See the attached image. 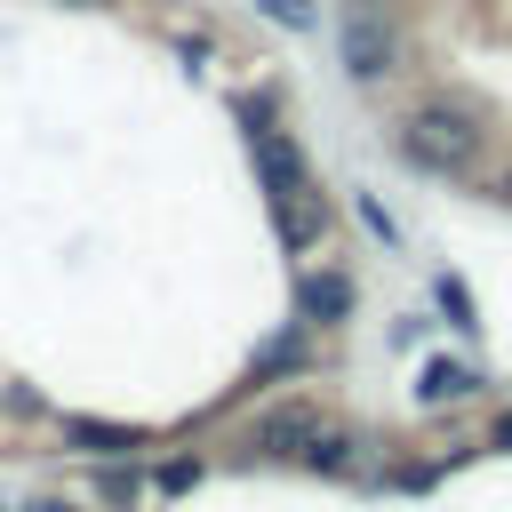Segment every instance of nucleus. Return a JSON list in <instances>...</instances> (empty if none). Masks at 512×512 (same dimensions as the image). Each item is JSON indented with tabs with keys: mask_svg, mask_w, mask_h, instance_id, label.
Masks as SVG:
<instances>
[{
	"mask_svg": "<svg viewBox=\"0 0 512 512\" xmlns=\"http://www.w3.org/2000/svg\"><path fill=\"white\" fill-rule=\"evenodd\" d=\"M480 144H488V128H480V112L456 104V96H424V104H408V112L392 120V152H400L416 176H472Z\"/></svg>",
	"mask_w": 512,
	"mask_h": 512,
	"instance_id": "obj_1",
	"label": "nucleus"
},
{
	"mask_svg": "<svg viewBox=\"0 0 512 512\" xmlns=\"http://www.w3.org/2000/svg\"><path fill=\"white\" fill-rule=\"evenodd\" d=\"M336 56H344V80L376 88V80H392V72H400L408 40H400L392 8H344V24H336Z\"/></svg>",
	"mask_w": 512,
	"mask_h": 512,
	"instance_id": "obj_2",
	"label": "nucleus"
},
{
	"mask_svg": "<svg viewBox=\"0 0 512 512\" xmlns=\"http://www.w3.org/2000/svg\"><path fill=\"white\" fill-rule=\"evenodd\" d=\"M272 224H280V248H288V256H304V248H320V240H328L336 208H328V192H320L312 176H296L288 192H272Z\"/></svg>",
	"mask_w": 512,
	"mask_h": 512,
	"instance_id": "obj_3",
	"label": "nucleus"
},
{
	"mask_svg": "<svg viewBox=\"0 0 512 512\" xmlns=\"http://www.w3.org/2000/svg\"><path fill=\"white\" fill-rule=\"evenodd\" d=\"M320 432H328V416H320L312 400H288V408H272V416L256 424V448H264V456H312Z\"/></svg>",
	"mask_w": 512,
	"mask_h": 512,
	"instance_id": "obj_4",
	"label": "nucleus"
},
{
	"mask_svg": "<svg viewBox=\"0 0 512 512\" xmlns=\"http://www.w3.org/2000/svg\"><path fill=\"white\" fill-rule=\"evenodd\" d=\"M296 312H304L312 328L352 320V272H296Z\"/></svg>",
	"mask_w": 512,
	"mask_h": 512,
	"instance_id": "obj_5",
	"label": "nucleus"
},
{
	"mask_svg": "<svg viewBox=\"0 0 512 512\" xmlns=\"http://www.w3.org/2000/svg\"><path fill=\"white\" fill-rule=\"evenodd\" d=\"M248 144H256V168H264V192H288V184L304 176V152H296V144H288L280 128H264V120H256V128H248Z\"/></svg>",
	"mask_w": 512,
	"mask_h": 512,
	"instance_id": "obj_6",
	"label": "nucleus"
},
{
	"mask_svg": "<svg viewBox=\"0 0 512 512\" xmlns=\"http://www.w3.org/2000/svg\"><path fill=\"white\" fill-rule=\"evenodd\" d=\"M472 384H480L472 368H456V360H424V376H416V400H424V408H440V400H464Z\"/></svg>",
	"mask_w": 512,
	"mask_h": 512,
	"instance_id": "obj_7",
	"label": "nucleus"
},
{
	"mask_svg": "<svg viewBox=\"0 0 512 512\" xmlns=\"http://www.w3.org/2000/svg\"><path fill=\"white\" fill-rule=\"evenodd\" d=\"M64 432H72V448H88V456H120V448H144V432H136V424H88V416H72Z\"/></svg>",
	"mask_w": 512,
	"mask_h": 512,
	"instance_id": "obj_8",
	"label": "nucleus"
},
{
	"mask_svg": "<svg viewBox=\"0 0 512 512\" xmlns=\"http://www.w3.org/2000/svg\"><path fill=\"white\" fill-rule=\"evenodd\" d=\"M296 360H304V336H272V344L256 352V376H248V384H264L272 368H296Z\"/></svg>",
	"mask_w": 512,
	"mask_h": 512,
	"instance_id": "obj_9",
	"label": "nucleus"
},
{
	"mask_svg": "<svg viewBox=\"0 0 512 512\" xmlns=\"http://www.w3.org/2000/svg\"><path fill=\"white\" fill-rule=\"evenodd\" d=\"M440 312H448V320H456V328H480V320H472V296H464V288H456V280H440Z\"/></svg>",
	"mask_w": 512,
	"mask_h": 512,
	"instance_id": "obj_10",
	"label": "nucleus"
},
{
	"mask_svg": "<svg viewBox=\"0 0 512 512\" xmlns=\"http://www.w3.org/2000/svg\"><path fill=\"white\" fill-rule=\"evenodd\" d=\"M264 16H280V24H312V8H304V0H264Z\"/></svg>",
	"mask_w": 512,
	"mask_h": 512,
	"instance_id": "obj_11",
	"label": "nucleus"
},
{
	"mask_svg": "<svg viewBox=\"0 0 512 512\" xmlns=\"http://www.w3.org/2000/svg\"><path fill=\"white\" fill-rule=\"evenodd\" d=\"M488 448H512V408H504V416L488 424Z\"/></svg>",
	"mask_w": 512,
	"mask_h": 512,
	"instance_id": "obj_12",
	"label": "nucleus"
},
{
	"mask_svg": "<svg viewBox=\"0 0 512 512\" xmlns=\"http://www.w3.org/2000/svg\"><path fill=\"white\" fill-rule=\"evenodd\" d=\"M496 200H504V208H512V160H504V176H496Z\"/></svg>",
	"mask_w": 512,
	"mask_h": 512,
	"instance_id": "obj_13",
	"label": "nucleus"
},
{
	"mask_svg": "<svg viewBox=\"0 0 512 512\" xmlns=\"http://www.w3.org/2000/svg\"><path fill=\"white\" fill-rule=\"evenodd\" d=\"M352 8H392V0H352Z\"/></svg>",
	"mask_w": 512,
	"mask_h": 512,
	"instance_id": "obj_14",
	"label": "nucleus"
}]
</instances>
